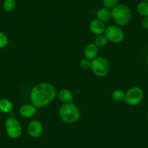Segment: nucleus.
<instances>
[{"mask_svg": "<svg viewBox=\"0 0 148 148\" xmlns=\"http://www.w3.org/2000/svg\"><path fill=\"white\" fill-rule=\"evenodd\" d=\"M146 62H147V67H148V55H147V60H146Z\"/></svg>", "mask_w": 148, "mask_h": 148, "instance_id": "nucleus-23", "label": "nucleus"}, {"mask_svg": "<svg viewBox=\"0 0 148 148\" xmlns=\"http://www.w3.org/2000/svg\"><path fill=\"white\" fill-rule=\"evenodd\" d=\"M37 110V108H36L32 104H24L20 108L19 113L22 117L28 119L36 114Z\"/></svg>", "mask_w": 148, "mask_h": 148, "instance_id": "nucleus-10", "label": "nucleus"}, {"mask_svg": "<svg viewBox=\"0 0 148 148\" xmlns=\"http://www.w3.org/2000/svg\"><path fill=\"white\" fill-rule=\"evenodd\" d=\"M89 28L91 32L96 36L104 34L105 29H106V27H105L104 22L99 21L97 18V19L92 20V21L89 23Z\"/></svg>", "mask_w": 148, "mask_h": 148, "instance_id": "nucleus-9", "label": "nucleus"}, {"mask_svg": "<svg viewBox=\"0 0 148 148\" xmlns=\"http://www.w3.org/2000/svg\"><path fill=\"white\" fill-rule=\"evenodd\" d=\"M58 98L63 103H69L73 102V95L70 90L66 89H62L58 93Z\"/></svg>", "mask_w": 148, "mask_h": 148, "instance_id": "nucleus-13", "label": "nucleus"}, {"mask_svg": "<svg viewBox=\"0 0 148 148\" xmlns=\"http://www.w3.org/2000/svg\"><path fill=\"white\" fill-rule=\"evenodd\" d=\"M125 95H126V93L121 89H116L112 92L111 97H112V99L113 101L116 102H121L124 101Z\"/></svg>", "mask_w": 148, "mask_h": 148, "instance_id": "nucleus-16", "label": "nucleus"}, {"mask_svg": "<svg viewBox=\"0 0 148 148\" xmlns=\"http://www.w3.org/2000/svg\"><path fill=\"white\" fill-rule=\"evenodd\" d=\"M104 35L108 41L114 44L121 43L124 39V33L123 30L118 25H111L107 27Z\"/></svg>", "mask_w": 148, "mask_h": 148, "instance_id": "nucleus-7", "label": "nucleus"}, {"mask_svg": "<svg viewBox=\"0 0 148 148\" xmlns=\"http://www.w3.org/2000/svg\"><path fill=\"white\" fill-rule=\"evenodd\" d=\"M57 96L55 86L49 83H40L32 88L30 93L31 103L36 108H42L47 106Z\"/></svg>", "mask_w": 148, "mask_h": 148, "instance_id": "nucleus-1", "label": "nucleus"}, {"mask_svg": "<svg viewBox=\"0 0 148 148\" xmlns=\"http://www.w3.org/2000/svg\"><path fill=\"white\" fill-rule=\"evenodd\" d=\"M147 148H148V147H147Z\"/></svg>", "mask_w": 148, "mask_h": 148, "instance_id": "nucleus-26", "label": "nucleus"}, {"mask_svg": "<svg viewBox=\"0 0 148 148\" xmlns=\"http://www.w3.org/2000/svg\"><path fill=\"white\" fill-rule=\"evenodd\" d=\"M59 116L62 122L66 123H74L81 118L79 108L73 102L64 103L59 109Z\"/></svg>", "mask_w": 148, "mask_h": 148, "instance_id": "nucleus-2", "label": "nucleus"}, {"mask_svg": "<svg viewBox=\"0 0 148 148\" xmlns=\"http://www.w3.org/2000/svg\"><path fill=\"white\" fill-rule=\"evenodd\" d=\"M5 129L7 134L10 139H18L22 135V126L19 121L14 117H9L6 119L5 122Z\"/></svg>", "mask_w": 148, "mask_h": 148, "instance_id": "nucleus-5", "label": "nucleus"}, {"mask_svg": "<svg viewBox=\"0 0 148 148\" xmlns=\"http://www.w3.org/2000/svg\"><path fill=\"white\" fill-rule=\"evenodd\" d=\"M9 42L8 37L5 33L0 31V49L6 47Z\"/></svg>", "mask_w": 148, "mask_h": 148, "instance_id": "nucleus-19", "label": "nucleus"}, {"mask_svg": "<svg viewBox=\"0 0 148 148\" xmlns=\"http://www.w3.org/2000/svg\"><path fill=\"white\" fill-rule=\"evenodd\" d=\"M84 55L85 58L92 61L97 57L98 47L95 45V43H89L85 47Z\"/></svg>", "mask_w": 148, "mask_h": 148, "instance_id": "nucleus-11", "label": "nucleus"}, {"mask_svg": "<svg viewBox=\"0 0 148 148\" xmlns=\"http://www.w3.org/2000/svg\"><path fill=\"white\" fill-rule=\"evenodd\" d=\"M136 10L138 13L143 18L148 16V2L142 0V2H139L136 6Z\"/></svg>", "mask_w": 148, "mask_h": 148, "instance_id": "nucleus-15", "label": "nucleus"}, {"mask_svg": "<svg viewBox=\"0 0 148 148\" xmlns=\"http://www.w3.org/2000/svg\"><path fill=\"white\" fill-rule=\"evenodd\" d=\"M2 7L5 12H12L16 8V0H5Z\"/></svg>", "mask_w": 148, "mask_h": 148, "instance_id": "nucleus-17", "label": "nucleus"}, {"mask_svg": "<svg viewBox=\"0 0 148 148\" xmlns=\"http://www.w3.org/2000/svg\"><path fill=\"white\" fill-rule=\"evenodd\" d=\"M142 25L144 28L148 30V16L145 17V18H143V20H142Z\"/></svg>", "mask_w": 148, "mask_h": 148, "instance_id": "nucleus-22", "label": "nucleus"}, {"mask_svg": "<svg viewBox=\"0 0 148 148\" xmlns=\"http://www.w3.org/2000/svg\"><path fill=\"white\" fill-rule=\"evenodd\" d=\"M119 0H103V4L105 8L112 10L118 5Z\"/></svg>", "mask_w": 148, "mask_h": 148, "instance_id": "nucleus-20", "label": "nucleus"}, {"mask_svg": "<svg viewBox=\"0 0 148 148\" xmlns=\"http://www.w3.org/2000/svg\"><path fill=\"white\" fill-rule=\"evenodd\" d=\"M13 105L12 102L8 99H0V112L3 113H9L12 110Z\"/></svg>", "mask_w": 148, "mask_h": 148, "instance_id": "nucleus-14", "label": "nucleus"}, {"mask_svg": "<svg viewBox=\"0 0 148 148\" xmlns=\"http://www.w3.org/2000/svg\"><path fill=\"white\" fill-rule=\"evenodd\" d=\"M147 119L148 120V112H147Z\"/></svg>", "mask_w": 148, "mask_h": 148, "instance_id": "nucleus-24", "label": "nucleus"}, {"mask_svg": "<svg viewBox=\"0 0 148 148\" xmlns=\"http://www.w3.org/2000/svg\"><path fill=\"white\" fill-rule=\"evenodd\" d=\"M143 1H145V2H148V0H143Z\"/></svg>", "mask_w": 148, "mask_h": 148, "instance_id": "nucleus-25", "label": "nucleus"}, {"mask_svg": "<svg viewBox=\"0 0 148 148\" xmlns=\"http://www.w3.org/2000/svg\"><path fill=\"white\" fill-rule=\"evenodd\" d=\"M144 98V92L141 88L133 86L130 88L125 95V102L130 106H136L142 102Z\"/></svg>", "mask_w": 148, "mask_h": 148, "instance_id": "nucleus-6", "label": "nucleus"}, {"mask_svg": "<svg viewBox=\"0 0 148 148\" xmlns=\"http://www.w3.org/2000/svg\"><path fill=\"white\" fill-rule=\"evenodd\" d=\"M97 17L98 20L102 22H108L112 18V11L106 8H101L97 11Z\"/></svg>", "mask_w": 148, "mask_h": 148, "instance_id": "nucleus-12", "label": "nucleus"}, {"mask_svg": "<svg viewBox=\"0 0 148 148\" xmlns=\"http://www.w3.org/2000/svg\"><path fill=\"white\" fill-rule=\"evenodd\" d=\"M108 39H107V38L105 37V36L104 34L97 36V37L95 39V44L97 47H105L107 45V43H108Z\"/></svg>", "mask_w": 148, "mask_h": 148, "instance_id": "nucleus-18", "label": "nucleus"}, {"mask_svg": "<svg viewBox=\"0 0 148 148\" xmlns=\"http://www.w3.org/2000/svg\"><path fill=\"white\" fill-rule=\"evenodd\" d=\"M111 11H112V18L116 22V23L120 26H124L127 25L132 20V10L127 5L119 4L111 10Z\"/></svg>", "mask_w": 148, "mask_h": 148, "instance_id": "nucleus-3", "label": "nucleus"}, {"mask_svg": "<svg viewBox=\"0 0 148 148\" xmlns=\"http://www.w3.org/2000/svg\"><path fill=\"white\" fill-rule=\"evenodd\" d=\"M79 66L84 70L90 69L91 68V60L84 58V59L81 60L79 62Z\"/></svg>", "mask_w": 148, "mask_h": 148, "instance_id": "nucleus-21", "label": "nucleus"}, {"mask_svg": "<svg viewBox=\"0 0 148 148\" xmlns=\"http://www.w3.org/2000/svg\"><path fill=\"white\" fill-rule=\"evenodd\" d=\"M90 69L95 76L105 77L109 73L110 65L108 59L103 57H97L91 61Z\"/></svg>", "mask_w": 148, "mask_h": 148, "instance_id": "nucleus-4", "label": "nucleus"}, {"mask_svg": "<svg viewBox=\"0 0 148 148\" xmlns=\"http://www.w3.org/2000/svg\"><path fill=\"white\" fill-rule=\"evenodd\" d=\"M44 127L42 123L39 121H32L28 126V133L31 137L39 138L43 134Z\"/></svg>", "mask_w": 148, "mask_h": 148, "instance_id": "nucleus-8", "label": "nucleus"}]
</instances>
